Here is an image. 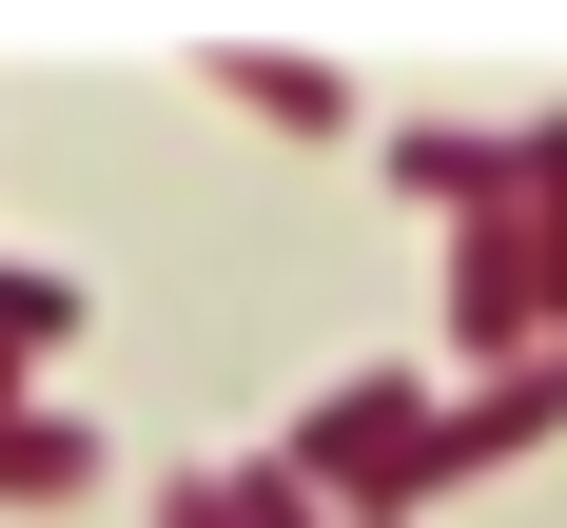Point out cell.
Here are the masks:
<instances>
[{"instance_id":"obj_1","label":"cell","mask_w":567,"mask_h":528,"mask_svg":"<svg viewBox=\"0 0 567 528\" xmlns=\"http://www.w3.org/2000/svg\"><path fill=\"white\" fill-rule=\"evenodd\" d=\"M431 431H451V372L372 352V372H333V392L293 411L275 451L313 469V509H333V528H411V509H431Z\"/></svg>"},{"instance_id":"obj_2","label":"cell","mask_w":567,"mask_h":528,"mask_svg":"<svg viewBox=\"0 0 567 528\" xmlns=\"http://www.w3.org/2000/svg\"><path fill=\"white\" fill-rule=\"evenodd\" d=\"M567 431V352H509V372H470L451 392V431H431V509H451V489H489V469H528Z\"/></svg>"},{"instance_id":"obj_3","label":"cell","mask_w":567,"mask_h":528,"mask_svg":"<svg viewBox=\"0 0 567 528\" xmlns=\"http://www.w3.org/2000/svg\"><path fill=\"white\" fill-rule=\"evenodd\" d=\"M196 79H216V99L255 117V137H352V79H333L313 40H216Z\"/></svg>"},{"instance_id":"obj_4","label":"cell","mask_w":567,"mask_h":528,"mask_svg":"<svg viewBox=\"0 0 567 528\" xmlns=\"http://www.w3.org/2000/svg\"><path fill=\"white\" fill-rule=\"evenodd\" d=\"M392 196L411 216H509V117H489V137H451V117H392Z\"/></svg>"},{"instance_id":"obj_5","label":"cell","mask_w":567,"mask_h":528,"mask_svg":"<svg viewBox=\"0 0 567 528\" xmlns=\"http://www.w3.org/2000/svg\"><path fill=\"white\" fill-rule=\"evenodd\" d=\"M157 528H333V509H313V469H293V451H235V469H176Z\"/></svg>"},{"instance_id":"obj_6","label":"cell","mask_w":567,"mask_h":528,"mask_svg":"<svg viewBox=\"0 0 567 528\" xmlns=\"http://www.w3.org/2000/svg\"><path fill=\"white\" fill-rule=\"evenodd\" d=\"M79 489H99V431H79V411H0V509H79Z\"/></svg>"},{"instance_id":"obj_7","label":"cell","mask_w":567,"mask_h":528,"mask_svg":"<svg viewBox=\"0 0 567 528\" xmlns=\"http://www.w3.org/2000/svg\"><path fill=\"white\" fill-rule=\"evenodd\" d=\"M509 216L548 255V333H567V117H509Z\"/></svg>"},{"instance_id":"obj_8","label":"cell","mask_w":567,"mask_h":528,"mask_svg":"<svg viewBox=\"0 0 567 528\" xmlns=\"http://www.w3.org/2000/svg\"><path fill=\"white\" fill-rule=\"evenodd\" d=\"M79 333V275H40V255H0V411L40 392V352Z\"/></svg>"}]
</instances>
